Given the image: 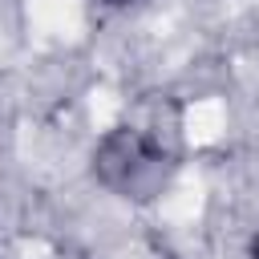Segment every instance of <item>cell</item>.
<instances>
[{
	"mask_svg": "<svg viewBox=\"0 0 259 259\" xmlns=\"http://www.w3.org/2000/svg\"><path fill=\"white\" fill-rule=\"evenodd\" d=\"M93 174L101 178V186H109L125 202H154L158 194H166L174 178V158L146 130L117 125L97 142Z\"/></svg>",
	"mask_w": 259,
	"mask_h": 259,
	"instance_id": "obj_1",
	"label": "cell"
},
{
	"mask_svg": "<svg viewBox=\"0 0 259 259\" xmlns=\"http://www.w3.org/2000/svg\"><path fill=\"white\" fill-rule=\"evenodd\" d=\"M247 259H259V231H255L251 243H247Z\"/></svg>",
	"mask_w": 259,
	"mask_h": 259,
	"instance_id": "obj_2",
	"label": "cell"
},
{
	"mask_svg": "<svg viewBox=\"0 0 259 259\" xmlns=\"http://www.w3.org/2000/svg\"><path fill=\"white\" fill-rule=\"evenodd\" d=\"M105 4H134V0H105Z\"/></svg>",
	"mask_w": 259,
	"mask_h": 259,
	"instance_id": "obj_3",
	"label": "cell"
}]
</instances>
